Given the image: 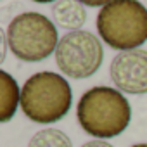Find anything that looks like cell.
I'll list each match as a JSON object with an SVG mask.
<instances>
[{"mask_svg": "<svg viewBox=\"0 0 147 147\" xmlns=\"http://www.w3.org/2000/svg\"><path fill=\"white\" fill-rule=\"evenodd\" d=\"M76 118L85 133L97 140L121 135L131 119L128 99L113 87L99 85L87 90L76 106Z\"/></svg>", "mask_w": 147, "mask_h": 147, "instance_id": "1", "label": "cell"}, {"mask_svg": "<svg viewBox=\"0 0 147 147\" xmlns=\"http://www.w3.org/2000/svg\"><path fill=\"white\" fill-rule=\"evenodd\" d=\"M73 104L69 82L54 71L31 75L21 88V111L28 119L40 125H50L62 119Z\"/></svg>", "mask_w": 147, "mask_h": 147, "instance_id": "2", "label": "cell"}, {"mask_svg": "<svg viewBox=\"0 0 147 147\" xmlns=\"http://www.w3.org/2000/svg\"><path fill=\"white\" fill-rule=\"evenodd\" d=\"M100 40L114 50L140 49L147 42V7L140 0H113L95 19Z\"/></svg>", "mask_w": 147, "mask_h": 147, "instance_id": "3", "label": "cell"}, {"mask_svg": "<svg viewBox=\"0 0 147 147\" xmlns=\"http://www.w3.org/2000/svg\"><path fill=\"white\" fill-rule=\"evenodd\" d=\"M11 52L24 62H40L59 45L55 23L40 12H21L5 28Z\"/></svg>", "mask_w": 147, "mask_h": 147, "instance_id": "4", "label": "cell"}, {"mask_svg": "<svg viewBox=\"0 0 147 147\" xmlns=\"http://www.w3.org/2000/svg\"><path fill=\"white\" fill-rule=\"evenodd\" d=\"M104 61L102 42L87 30L67 31L55 49V64L64 76L73 80L90 78Z\"/></svg>", "mask_w": 147, "mask_h": 147, "instance_id": "5", "label": "cell"}, {"mask_svg": "<svg viewBox=\"0 0 147 147\" xmlns=\"http://www.w3.org/2000/svg\"><path fill=\"white\" fill-rule=\"evenodd\" d=\"M109 76L119 92L131 95L147 94V50L135 49L114 55Z\"/></svg>", "mask_w": 147, "mask_h": 147, "instance_id": "6", "label": "cell"}, {"mask_svg": "<svg viewBox=\"0 0 147 147\" xmlns=\"http://www.w3.org/2000/svg\"><path fill=\"white\" fill-rule=\"evenodd\" d=\"M50 14L55 26L67 31H78L87 23V9L78 0H57Z\"/></svg>", "mask_w": 147, "mask_h": 147, "instance_id": "7", "label": "cell"}, {"mask_svg": "<svg viewBox=\"0 0 147 147\" xmlns=\"http://www.w3.org/2000/svg\"><path fill=\"white\" fill-rule=\"evenodd\" d=\"M18 106H21V88L12 75L5 69H0V121H11Z\"/></svg>", "mask_w": 147, "mask_h": 147, "instance_id": "8", "label": "cell"}, {"mask_svg": "<svg viewBox=\"0 0 147 147\" xmlns=\"http://www.w3.org/2000/svg\"><path fill=\"white\" fill-rule=\"evenodd\" d=\"M28 147H73V142L62 130L43 128L30 138Z\"/></svg>", "mask_w": 147, "mask_h": 147, "instance_id": "9", "label": "cell"}, {"mask_svg": "<svg viewBox=\"0 0 147 147\" xmlns=\"http://www.w3.org/2000/svg\"><path fill=\"white\" fill-rule=\"evenodd\" d=\"M0 45H2V54H0V64L5 61V55H7V49H9V42H7V35H5V30L0 31Z\"/></svg>", "mask_w": 147, "mask_h": 147, "instance_id": "10", "label": "cell"}, {"mask_svg": "<svg viewBox=\"0 0 147 147\" xmlns=\"http://www.w3.org/2000/svg\"><path fill=\"white\" fill-rule=\"evenodd\" d=\"M80 4H83V5H87V7H104V5H107V4H111L113 0H78Z\"/></svg>", "mask_w": 147, "mask_h": 147, "instance_id": "11", "label": "cell"}, {"mask_svg": "<svg viewBox=\"0 0 147 147\" xmlns=\"http://www.w3.org/2000/svg\"><path fill=\"white\" fill-rule=\"evenodd\" d=\"M82 147H114V145H111L106 140H90V142H85Z\"/></svg>", "mask_w": 147, "mask_h": 147, "instance_id": "12", "label": "cell"}, {"mask_svg": "<svg viewBox=\"0 0 147 147\" xmlns=\"http://www.w3.org/2000/svg\"><path fill=\"white\" fill-rule=\"evenodd\" d=\"M31 2H36V4H50V2H57V0H31Z\"/></svg>", "mask_w": 147, "mask_h": 147, "instance_id": "13", "label": "cell"}, {"mask_svg": "<svg viewBox=\"0 0 147 147\" xmlns=\"http://www.w3.org/2000/svg\"><path fill=\"white\" fill-rule=\"evenodd\" d=\"M131 147H147V144H135V145H131Z\"/></svg>", "mask_w": 147, "mask_h": 147, "instance_id": "14", "label": "cell"}, {"mask_svg": "<svg viewBox=\"0 0 147 147\" xmlns=\"http://www.w3.org/2000/svg\"><path fill=\"white\" fill-rule=\"evenodd\" d=\"M144 2H145V4H144V5H145V7H147V0H144Z\"/></svg>", "mask_w": 147, "mask_h": 147, "instance_id": "15", "label": "cell"}]
</instances>
